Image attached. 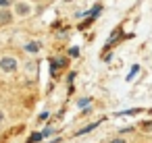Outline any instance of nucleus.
I'll return each instance as SVG.
<instances>
[{
	"label": "nucleus",
	"mask_w": 152,
	"mask_h": 143,
	"mask_svg": "<svg viewBox=\"0 0 152 143\" xmlns=\"http://www.w3.org/2000/svg\"><path fill=\"white\" fill-rule=\"evenodd\" d=\"M11 21H13V13L0 11V25H7V23H11Z\"/></svg>",
	"instance_id": "nucleus-2"
},
{
	"label": "nucleus",
	"mask_w": 152,
	"mask_h": 143,
	"mask_svg": "<svg viewBox=\"0 0 152 143\" xmlns=\"http://www.w3.org/2000/svg\"><path fill=\"white\" fill-rule=\"evenodd\" d=\"M0 6H9V0H0Z\"/></svg>",
	"instance_id": "nucleus-10"
},
{
	"label": "nucleus",
	"mask_w": 152,
	"mask_h": 143,
	"mask_svg": "<svg viewBox=\"0 0 152 143\" xmlns=\"http://www.w3.org/2000/svg\"><path fill=\"white\" fill-rule=\"evenodd\" d=\"M137 71H140V66H133V69H131V73H129V77H127V79H133V77H135V73H137Z\"/></svg>",
	"instance_id": "nucleus-7"
},
{
	"label": "nucleus",
	"mask_w": 152,
	"mask_h": 143,
	"mask_svg": "<svg viewBox=\"0 0 152 143\" xmlns=\"http://www.w3.org/2000/svg\"><path fill=\"white\" fill-rule=\"evenodd\" d=\"M100 9H102V6H100V4H96V6H94V9L90 11V15H92V17H96V15L100 13Z\"/></svg>",
	"instance_id": "nucleus-6"
},
{
	"label": "nucleus",
	"mask_w": 152,
	"mask_h": 143,
	"mask_svg": "<svg viewBox=\"0 0 152 143\" xmlns=\"http://www.w3.org/2000/svg\"><path fill=\"white\" fill-rule=\"evenodd\" d=\"M17 13H19V15H29V13H31V9H29V4L21 2V4H17Z\"/></svg>",
	"instance_id": "nucleus-3"
},
{
	"label": "nucleus",
	"mask_w": 152,
	"mask_h": 143,
	"mask_svg": "<svg viewBox=\"0 0 152 143\" xmlns=\"http://www.w3.org/2000/svg\"><path fill=\"white\" fill-rule=\"evenodd\" d=\"M144 131H152V120L150 122H144Z\"/></svg>",
	"instance_id": "nucleus-9"
},
{
	"label": "nucleus",
	"mask_w": 152,
	"mask_h": 143,
	"mask_svg": "<svg viewBox=\"0 0 152 143\" xmlns=\"http://www.w3.org/2000/svg\"><path fill=\"white\" fill-rule=\"evenodd\" d=\"M0 120H2V114H0Z\"/></svg>",
	"instance_id": "nucleus-12"
},
{
	"label": "nucleus",
	"mask_w": 152,
	"mask_h": 143,
	"mask_svg": "<svg viewBox=\"0 0 152 143\" xmlns=\"http://www.w3.org/2000/svg\"><path fill=\"white\" fill-rule=\"evenodd\" d=\"M25 50H27V52H38V50H40V44H38V42H31V44L25 46Z\"/></svg>",
	"instance_id": "nucleus-4"
},
{
	"label": "nucleus",
	"mask_w": 152,
	"mask_h": 143,
	"mask_svg": "<svg viewBox=\"0 0 152 143\" xmlns=\"http://www.w3.org/2000/svg\"><path fill=\"white\" fill-rule=\"evenodd\" d=\"M110 143H125V141H123V139H113Z\"/></svg>",
	"instance_id": "nucleus-11"
},
{
	"label": "nucleus",
	"mask_w": 152,
	"mask_h": 143,
	"mask_svg": "<svg viewBox=\"0 0 152 143\" xmlns=\"http://www.w3.org/2000/svg\"><path fill=\"white\" fill-rule=\"evenodd\" d=\"M92 129H96V124H90V126H86V129H81V131H77V133H75V135H77V137H79V135H83V133H90V131H92Z\"/></svg>",
	"instance_id": "nucleus-5"
},
{
	"label": "nucleus",
	"mask_w": 152,
	"mask_h": 143,
	"mask_svg": "<svg viewBox=\"0 0 152 143\" xmlns=\"http://www.w3.org/2000/svg\"><path fill=\"white\" fill-rule=\"evenodd\" d=\"M40 139H42L40 133H34V135H31V141H40Z\"/></svg>",
	"instance_id": "nucleus-8"
},
{
	"label": "nucleus",
	"mask_w": 152,
	"mask_h": 143,
	"mask_svg": "<svg viewBox=\"0 0 152 143\" xmlns=\"http://www.w3.org/2000/svg\"><path fill=\"white\" fill-rule=\"evenodd\" d=\"M0 66H2V71L11 73V71H15V69H17V60H15V58H11V56H4L2 60H0Z\"/></svg>",
	"instance_id": "nucleus-1"
}]
</instances>
